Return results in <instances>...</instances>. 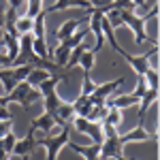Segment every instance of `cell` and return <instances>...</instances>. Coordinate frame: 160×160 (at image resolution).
Masks as SVG:
<instances>
[{
  "label": "cell",
  "instance_id": "1",
  "mask_svg": "<svg viewBox=\"0 0 160 160\" xmlns=\"http://www.w3.org/2000/svg\"><path fill=\"white\" fill-rule=\"evenodd\" d=\"M4 100H7V105H9V102H17L19 107H24V109L28 111L30 105H34L37 100H41V92H38L37 88H32L28 81H22V83L15 86L13 92L4 94Z\"/></svg>",
  "mask_w": 160,
  "mask_h": 160
},
{
  "label": "cell",
  "instance_id": "2",
  "mask_svg": "<svg viewBox=\"0 0 160 160\" xmlns=\"http://www.w3.org/2000/svg\"><path fill=\"white\" fill-rule=\"evenodd\" d=\"M71 130H73V126H71V124H66V126L62 128L60 135H56V137L47 135V137L37 139L38 145H43V148L47 149V160H58V154L62 152V148L71 141Z\"/></svg>",
  "mask_w": 160,
  "mask_h": 160
},
{
  "label": "cell",
  "instance_id": "3",
  "mask_svg": "<svg viewBox=\"0 0 160 160\" xmlns=\"http://www.w3.org/2000/svg\"><path fill=\"white\" fill-rule=\"evenodd\" d=\"M145 24H148V19H145V17H137L135 11H122V26H128V28H130L137 45H143V43L156 45V41H152V38L148 37Z\"/></svg>",
  "mask_w": 160,
  "mask_h": 160
},
{
  "label": "cell",
  "instance_id": "4",
  "mask_svg": "<svg viewBox=\"0 0 160 160\" xmlns=\"http://www.w3.org/2000/svg\"><path fill=\"white\" fill-rule=\"evenodd\" d=\"M124 83V77H118L115 81H107V83H100L92 90V94L88 96L92 105H107V98H109L113 92H118V88Z\"/></svg>",
  "mask_w": 160,
  "mask_h": 160
},
{
  "label": "cell",
  "instance_id": "5",
  "mask_svg": "<svg viewBox=\"0 0 160 160\" xmlns=\"http://www.w3.org/2000/svg\"><path fill=\"white\" fill-rule=\"evenodd\" d=\"M71 126H73L75 130H79L81 135H88L90 139H92V143H102V139H105L98 122H90V120H86V118H77V115H75Z\"/></svg>",
  "mask_w": 160,
  "mask_h": 160
},
{
  "label": "cell",
  "instance_id": "6",
  "mask_svg": "<svg viewBox=\"0 0 160 160\" xmlns=\"http://www.w3.org/2000/svg\"><path fill=\"white\" fill-rule=\"evenodd\" d=\"M37 128H32L30 126V130H28V135L24 137V139H17L15 141V148H13V154L15 156H19V158H26V156H30L34 149L38 148L37 143Z\"/></svg>",
  "mask_w": 160,
  "mask_h": 160
},
{
  "label": "cell",
  "instance_id": "7",
  "mask_svg": "<svg viewBox=\"0 0 160 160\" xmlns=\"http://www.w3.org/2000/svg\"><path fill=\"white\" fill-rule=\"evenodd\" d=\"M139 141H158V132H149V130H145L143 124H137L130 132L120 135V143H122V148L126 145V143H139Z\"/></svg>",
  "mask_w": 160,
  "mask_h": 160
},
{
  "label": "cell",
  "instance_id": "8",
  "mask_svg": "<svg viewBox=\"0 0 160 160\" xmlns=\"http://www.w3.org/2000/svg\"><path fill=\"white\" fill-rule=\"evenodd\" d=\"M68 148L73 149L75 154L83 156V160H100V143H90V145H79V143H73L68 141L66 143Z\"/></svg>",
  "mask_w": 160,
  "mask_h": 160
},
{
  "label": "cell",
  "instance_id": "9",
  "mask_svg": "<svg viewBox=\"0 0 160 160\" xmlns=\"http://www.w3.org/2000/svg\"><path fill=\"white\" fill-rule=\"evenodd\" d=\"M45 13L49 15V13H58V11H64V9H92L90 7V2L88 0H56L51 7H43Z\"/></svg>",
  "mask_w": 160,
  "mask_h": 160
},
{
  "label": "cell",
  "instance_id": "10",
  "mask_svg": "<svg viewBox=\"0 0 160 160\" xmlns=\"http://www.w3.org/2000/svg\"><path fill=\"white\" fill-rule=\"evenodd\" d=\"M86 22H88V17H86V19H75V17H73V19H66V22H64V24L56 30V41H58V43L66 41L71 34H75V32L79 30V26L86 24Z\"/></svg>",
  "mask_w": 160,
  "mask_h": 160
},
{
  "label": "cell",
  "instance_id": "11",
  "mask_svg": "<svg viewBox=\"0 0 160 160\" xmlns=\"http://www.w3.org/2000/svg\"><path fill=\"white\" fill-rule=\"evenodd\" d=\"M60 81H68V75H49L45 81H41L38 83V92H41V98H45V96H49V94H56V88Z\"/></svg>",
  "mask_w": 160,
  "mask_h": 160
},
{
  "label": "cell",
  "instance_id": "12",
  "mask_svg": "<svg viewBox=\"0 0 160 160\" xmlns=\"http://www.w3.org/2000/svg\"><path fill=\"white\" fill-rule=\"evenodd\" d=\"M107 105L109 107H115V109H128V107L139 105V98H137L132 92L130 94H111L109 98H107Z\"/></svg>",
  "mask_w": 160,
  "mask_h": 160
},
{
  "label": "cell",
  "instance_id": "13",
  "mask_svg": "<svg viewBox=\"0 0 160 160\" xmlns=\"http://www.w3.org/2000/svg\"><path fill=\"white\" fill-rule=\"evenodd\" d=\"M30 126H32V128H37V130H41L43 137H47V135H51V130H53V126H56V120H53V115H49V113H45V111H43L41 115L32 118Z\"/></svg>",
  "mask_w": 160,
  "mask_h": 160
},
{
  "label": "cell",
  "instance_id": "14",
  "mask_svg": "<svg viewBox=\"0 0 160 160\" xmlns=\"http://www.w3.org/2000/svg\"><path fill=\"white\" fill-rule=\"evenodd\" d=\"M2 45L7 49V56L11 60V66L15 64V60L19 58V37H11L9 32H2Z\"/></svg>",
  "mask_w": 160,
  "mask_h": 160
},
{
  "label": "cell",
  "instance_id": "15",
  "mask_svg": "<svg viewBox=\"0 0 160 160\" xmlns=\"http://www.w3.org/2000/svg\"><path fill=\"white\" fill-rule=\"evenodd\" d=\"M0 83H2V88H4V92H7V94L13 92L15 86L19 83V81H17V77H15V71H13V68H0Z\"/></svg>",
  "mask_w": 160,
  "mask_h": 160
},
{
  "label": "cell",
  "instance_id": "16",
  "mask_svg": "<svg viewBox=\"0 0 160 160\" xmlns=\"http://www.w3.org/2000/svg\"><path fill=\"white\" fill-rule=\"evenodd\" d=\"M45 17H47V13L43 9V11L32 19V37L34 38H45Z\"/></svg>",
  "mask_w": 160,
  "mask_h": 160
},
{
  "label": "cell",
  "instance_id": "17",
  "mask_svg": "<svg viewBox=\"0 0 160 160\" xmlns=\"http://www.w3.org/2000/svg\"><path fill=\"white\" fill-rule=\"evenodd\" d=\"M15 32H17V37H22V34H30V32H32V19H30L26 13L15 17Z\"/></svg>",
  "mask_w": 160,
  "mask_h": 160
},
{
  "label": "cell",
  "instance_id": "18",
  "mask_svg": "<svg viewBox=\"0 0 160 160\" xmlns=\"http://www.w3.org/2000/svg\"><path fill=\"white\" fill-rule=\"evenodd\" d=\"M77 64L83 68V73H92V68L96 66V53H94L92 49H86L83 53H81V58H79Z\"/></svg>",
  "mask_w": 160,
  "mask_h": 160
},
{
  "label": "cell",
  "instance_id": "19",
  "mask_svg": "<svg viewBox=\"0 0 160 160\" xmlns=\"http://www.w3.org/2000/svg\"><path fill=\"white\" fill-rule=\"evenodd\" d=\"M109 107V105H107ZM122 109H115V107H109L107 111V115H105V120L100 124H109V126H115V128H120V124H122Z\"/></svg>",
  "mask_w": 160,
  "mask_h": 160
},
{
  "label": "cell",
  "instance_id": "20",
  "mask_svg": "<svg viewBox=\"0 0 160 160\" xmlns=\"http://www.w3.org/2000/svg\"><path fill=\"white\" fill-rule=\"evenodd\" d=\"M49 75H53V73H49V71H43V68H34L32 73L28 75V79H26V81H28L32 88H38V83H41V81H45Z\"/></svg>",
  "mask_w": 160,
  "mask_h": 160
},
{
  "label": "cell",
  "instance_id": "21",
  "mask_svg": "<svg viewBox=\"0 0 160 160\" xmlns=\"http://www.w3.org/2000/svg\"><path fill=\"white\" fill-rule=\"evenodd\" d=\"M43 102H45V113L53 115V113L58 111V107L62 105V98L58 96V92H56V94H49V96H45V98H43Z\"/></svg>",
  "mask_w": 160,
  "mask_h": 160
},
{
  "label": "cell",
  "instance_id": "22",
  "mask_svg": "<svg viewBox=\"0 0 160 160\" xmlns=\"http://www.w3.org/2000/svg\"><path fill=\"white\" fill-rule=\"evenodd\" d=\"M43 2H45V0H26V4H28V7H26V15H28L30 19H34L38 13L43 11Z\"/></svg>",
  "mask_w": 160,
  "mask_h": 160
},
{
  "label": "cell",
  "instance_id": "23",
  "mask_svg": "<svg viewBox=\"0 0 160 160\" xmlns=\"http://www.w3.org/2000/svg\"><path fill=\"white\" fill-rule=\"evenodd\" d=\"M0 141H2V148H4V152H7V154L11 156V154H13V148H15V141H17V137H15V132L11 130L9 135H4L2 139H0Z\"/></svg>",
  "mask_w": 160,
  "mask_h": 160
},
{
  "label": "cell",
  "instance_id": "24",
  "mask_svg": "<svg viewBox=\"0 0 160 160\" xmlns=\"http://www.w3.org/2000/svg\"><path fill=\"white\" fill-rule=\"evenodd\" d=\"M94 88H96V83L92 81L90 73H83V86H81V92H79V94H86V96H90Z\"/></svg>",
  "mask_w": 160,
  "mask_h": 160
},
{
  "label": "cell",
  "instance_id": "25",
  "mask_svg": "<svg viewBox=\"0 0 160 160\" xmlns=\"http://www.w3.org/2000/svg\"><path fill=\"white\" fill-rule=\"evenodd\" d=\"M0 120H4V122H13V113L7 109V105H0Z\"/></svg>",
  "mask_w": 160,
  "mask_h": 160
},
{
  "label": "cell",
  "instance_id": "26",
  "mask_svg": "<svg viewBox=\"0 0 160 160\" xmlns=\"http://www.w3.org/2000/svg\"><path fill=\"white\" fill-rule=\"evenodd\" d=\"M92 9H102V7H109L113 0H88Z\"/></svg>",
  "mask_w": 160,
  "mask_h": 160
},
{
  "label": "cell",
  "instance_id": "27",
  "mask_svg": "<svg viewBox=\"0 0 160 160\" xmlns=\"http://www.w3.org/2000/svg\"><path fill=\"white\" fill-rule=\"evenodd\" d=\"M13 128H11V122H4V120H0V139L4 135H9Z\"/></svg>",
  "mask_w": 160,
  "mask_h": 160
},
{
  "label": "cell",
  "instance_id": "28",
  "mask_svg": "<svg viewBox=\"0 0 160 160\" xmlns=\"http://www.w3.org/2000/svg\"><path fill=\"white\" fill-rule=\"evenodd\" d=\"M0 68H11V60L7 53H0Z\"/></svg>",
  "mask_w": 160,
  "mask_h": 160
},
{
  "label": "cell",
  "instance_id": "29",
  "mask_svg": "<svg viewBox=\"0 0 160 160\" xmlns=\"http://www.w3.org/2000/svg\"><path fill=\"white\" fill-rule=\"evenodd\" d=\"M26 4V0H9V9H19V7H24Z\"/></svg>",
  "mask_w": 160,
  "mask_h": 160
},
{
  "label": "cell",
  "instance_id": "30",
  "mask_svg": "<svg viewBox=\"0 0 160 160\" xmlns=\"http://www.w3.org/2000/svg\"><path fill=\"white\" fill-rule=\"evenodd\" d=\"M4 15H7V9H4V7H0V30L4 28Z\"/></svg>",
  "mask_w": 160,
  "mask_h": 160
},
{
  "label": "cell",
  "instance_id": "31",
  "mask_svg": "<svg viewBox=\"0 0 160 160\" xmlns=\"http://www.w3.org/2000/svg\"><path fill=\"white\" fill-rule=\"evenodd\" d=\"M0 160H9V154H7L4 148H2V141H0Z\"/></svg>",
  "mask_w": 160,
  "mask_h": 160
},
{
  "label": "cell",
  "instance_id": "32",
  "mask_svg": "<svg viewBox=\"0 0 160 160\" xmlns=\"http://www.w3.org/2000/svg\"><path fill=\"white\" fill-rule=\"evenodd\" d=\"M152 9V7H158V0H145V9Z\"/></svg>",
  "mask_w": 160,
  "mask_h": 160
},
{
  "label": "cell",
  "instance_id": "33",
  "mask_svg": "<svg viewBox=\"0 0 160 160\" xmlns=\"http://www.w3.org/2000/svg\"><path fill=\"white\" fill-rule=\"evenodd\" d=\"M130 2L135 4L137 9H139V7H145V0H130Z\"/></svg>",
  "mask_w": 160,
  "mask_h": 160
},
{
  "label": "cell",
  "instance_id": "34",
  "mask_svg": "<svg viewBox=\"0 0 160 160\" xmlns=\"http://www.w3.org/2000/svg\"><path fill=\"white\" fill-rule=\"evenodd\" d=\"M115 160H128V158H124V154H122V156H118Z\"/></svg>",
  "mask_w": 160,
  "mask_h": 160
}]
</instances>
